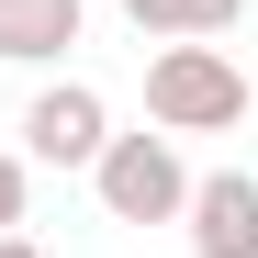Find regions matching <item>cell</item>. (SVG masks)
<instances>
[{
  "instance_id": "1",
  "label": "cell",
  "mask_w": 258,
  "mask_h": 258,
  "mask_svg": "<svg viewBox=\"0 0 258 258\" xmlns=\"http://www.w3.org/2000/svg\"><path fill=\"white\" fill-rule=\"evenodd\" d=\"M258 101H247V68L236 45H202V34H168L146 56V123L157 135H236Z\"/></svg>"
},
{
  "instance_id": "2",
  "label": "cell",
  "mask_w": 258,
  "mask_h": 258,
  "mask_svg": "<svg viewBox=\"0 0 258 258\" xmlns=\"http://www.w3.org/2000/svg\"><path fill=\"white\" fill-rule=\"evenodd\" d=\"M90 191L112 225H180V202H191V157L180 135H112L90 157Z\"/></svg>"
},
{
  "instance_id": "3",
  "label": "cell",
  "mask_w": 258,
  "mask_h": 258,
  "mask_svg": "<svg viewBox=\"0 0 258 258\" xmlns=\"http://www.w3.org/2000/svg\"><path fill=\"white\" fill-rule=\"evenodd\" d=\"M101 146H112V101L90 79H45V90L23 101V157L34 168H90Z\"/></svg>"
},
{
  "instance_id": "4",
  "label": "cell",
  "mask_w": 258,
  "mask_h": 258,
  "mask_svg": "<svg viewBox=\"0 0 258 258\" xmlns=\"http://www.w3.org/2000/svg\"><path fill=\"white\" fill-rule=\"evenodd\" d=\"M180 225H191V258H258V180L247 168H191Z\"/></svg>"
},
{
  "instance_id": "5",
  "label": "cell",
  "mask_w": 258,
  "mask_h": 258,
  "mask_svg": "<svg viewBox=\"0 0 258 258\" xmlns=\"http://www.w3.org/2000/svg\"><path fill=\"white\" fill-rule=\"evenodd\" d=\"M90 23V0H0V68H56Z\"/></svg>"
},
{
  "instance_id": "6",
  "label": "cell",
  "mask_w": 258,
  "mask_h": 258,
  "mask_svg": "<svg viewBox=\"0 0 258 258\" xmlns=\"http://www.w3.org/2000/svg\"><path fill=\"white\" fill-rule=\"evenodd\" d=\"M23 202H34V157L0 146V236H23Z\"/></svg>"
},
{
  "instance_id": "7",
  "label": "cell",
  "mask_w": 258,
  "mask_h": 258,
  "mask_svg": "<svg viewBox=\"0 0 258 258\" xmlns=\"http://www.w3.org/2000/svg\"><path fill=\"white\" fill-rule=\"evenodd\" d=\"M247 0H180V34H236Z\"/></svg>"
},
{
  "instance_id": "8",
  "label": "cell",
  "mask_w": 258,
  "mask_h": 258,
  "mask_svg": "<svg viewBox=\"0 0 258 258\" xmlns=\"http://www.w3.org/2000/svg\"><path fill=\"white\" fill-rule=\"evenodd\" d=\"M123 23H135V34H157V45H168V34H180V0H123Z\"/></svg>"
},
{
  "instance_id": "9",
  "label": "cell",
  "mask_w": 258,
  "mask_h": 258,
  "mask_svg": "<svg viewBox=\"0 0 258 258\" xmlns=\"http://www.w3.org/2000/svg\"><path fill=\"white\" fill-rule=\"evenodd\" d=\"M0 258H45V247H34V236H0Z\"/></svg>"
},
{
  "instance_id": "10",
  "label": "cell",
  "mask_w": 258,
  "mask_h": 258,
  "mask_svg": "<svg viewBox=\"0 0 258 258\" xmlns=\"http://www.w3.org/2000/svg\"><path fill=\"white\" fill-rule=\"evenodd\" d=\"M247 101H258V56H247Z\"/></svg>"
}]
</instances>
